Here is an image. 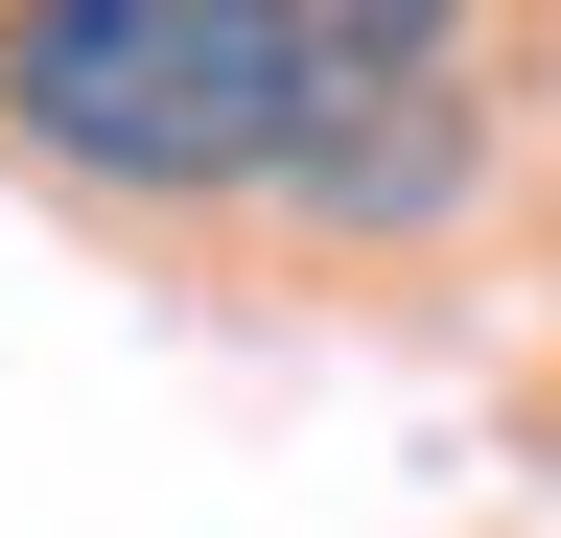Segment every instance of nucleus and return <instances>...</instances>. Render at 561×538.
I'll use <instances>...</instances> for the list:
<instances>
[{
	"label": "nucleus",
	"mask_w": 561,
	"mask_h": 538,
	"mask_svg": "<svg viewBox=\"0 0 561 538\" xmlns=\"http://www.w3.org/2000/svg\"><path fill=\"white\" fill-rule=\"evenodd\" d=\"M468 187V94H421V71H351L328 117H305V164H280V211L305 234H421Z\"/></svg>",
	"instance_id": "2"
},
{
	"label": "nucleus",
	"mask_w": 561,
	"mask_h": 538,
	"mask_svg": "<svg viewBox=\"0 0 561 538\" xmlns=\"http://www.w3.org/2000/svg\"><path fill=\"white\" fill-rule=\"evenodd\" d=\"M328 94L280 0H0V117L70 187H280Z\"/></svg>",
	"instance_id": "1"
},
{
	"label": "nucleus",
	"mask_w": 561,
	"mask_h": 538,
	"mask_svg": "<svg viewBox=\"0 0 561 538\" xmlns=\"http://www.w3.org/2000/svg\"><path fill=\"white\" fill-rule=\"evenodd\" d=\"M280 24H305V47H328V71H421V47H445V24H468V0H280Z\"/></svg>",
	"instance_id": "3"
}]
</instances>
